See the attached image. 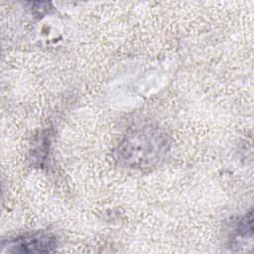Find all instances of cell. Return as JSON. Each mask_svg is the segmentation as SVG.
Returning <instances> with one entry per match:
<instances>
[{
	"mask_svg": "<svg viewBox=\"0 0 254 254\" xmlns=\"http://www.w3.org/2000/svg\"><path fill=\"white\" fill-rule=\"evenodd\" d=\"M170 136L159 127H141L124 136L115 153L120 166L129 170H151L167 158Z\"/></svg>",
	"mask_w": 254,
	"mask_h": 254,
	"instance_id": "6da1fadb",
	"label": "cell"
},
{
	"mask_svg": "<svg viewBox=\"0 0 254 254\" xmlns=\"http://www.w3.org/2000/svg\"><path fill=\"white\" fill-rule=\"evenodd\" d=\"M59 245L57 237L46 231L27 233L3 243L7 252L11 253H50Z\"/></svg>",
	"mask_w": 254,
	"mask_h": 254,
	"instance_id": "7a4b0ae2",
	"label": "cell"
}]
</instances>
